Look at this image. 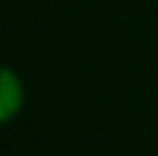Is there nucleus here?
I'll list each match as a JSON object with an SVG mask.
<instances>
[{"mask_svg":"<svg viewBox=\"0 0 158 156\" xmlns=\"http://www.w3.org/2000/svg\"><path fill=\"white\" fill-rule=\"evenodd\" d=\"M23 85L12 69L0 64V124L14 120L23 106Z\"/></svg>","mask_w":158,"mask_h":156,"instance_id":"1","label":"nucleus"}]
</instances>
